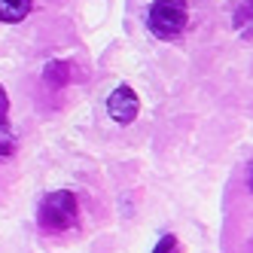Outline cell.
<instances>
[{
	"mask_svg": "<svg viewBox=\"0 0 253 253\" xmlns=\"http://www.w3.org/2000/svg\"><path fill=\"white\" fill-rule=\"evenodd\" d=\"M250 189H253V177H250Z\"/></svg>",
	"mask_w": 253,
	"mask_h": 253,
	"instance_id": "obj_9",
	"label": "cell"
},
{
	"mask_svg": "<svg viewBox=\"0 0 253 253\" xmlns=\"http://www.w3.org/2000/svg\"><path fill=\"white\" fill-rule=\"evenodd\" d=\"M250 6H253V0H250Z\"/></svg>",
	"mask_w": 253,
	"mask_h": 253,
	"instance_id": "obj_10",
	"label": "cell"
},
{
	"mask_svg": "<svg viewBox=\"0 0 253 253\" xmlns=\"http://www.w3.org/2000/svg\"><path fill=\"white\" fill-rule=\"evenodd\" d=\"M153 253H177V238L174 235H162L159 244L153 247Z\"/></svg>",
	"mask_w": 253,
	"mask_h": 253,
	"instance_id": "obj_7",
	"label": "cell"
},
{
	"mask_svg": "<svg viewBox=\"0 0 253 253\" xmlns=\"http://www.w3.org/2000/svg\"><path fill=\"white\" fill-rule=\"evenodd\" d=\"M70 77H74V70H70L67 61H49V64L43 67V83H46L49 88H64V85L70 83Z\"/></svg>",
	"mask_w": 253,
	"mask_h": 253,
	"instance_id": "obj_5",
	"label": "cell"
},
{
	"mask_svg": "<svg viewBox=\"0 0 253 253\" xmlns=\"http://www.w3.org/2000/svg\"><path fill=\"white\" fill-rule=\"evenodd\" d=\"M6 113H9V98H6V88L0 85V122L6 119Z\"/></svg>",
	"mask_w": 253,
	"mask_h": 253,
	"instance_id": "obj_8",
	"label": "cell"
},
{
	"mask_svg": "<svg viewBox=\"0 0 253 253\" xmlns=\"http://www.w3.org/2000/svg\"><path fill=\"white\" fill-rule=\"evenodd\" d=\"M34 0H0V22L3 25H19L28 19Z\"/></svg>",
	"mask_w": 253,
	"mask_h": 253,
	"instance_id": "obj_4",
	"label": "cell"
},
{
	"mask_svg": "<svg viewBox=\"0 0 253 253\" xmlns=\"http://www.w3.org/2000/svg\"><path fill=\"white\" fill-rule=\"evenodd\" d=\"M137 110H140V101H137V95H134L131 85H116L113 95L107 98V113H110V119L119 122V125L134 122L137 119Z\"/></svg>",
	"mask_w": 253,
	"mask_h": 253,
	"instance_id": "obj_3",
	"label": "cell"
},
{
	"mask_svg": "<svg viewBox=\"0 0 253 253\" xmlns=\"http://www.w3.org/2000/svg\"><path fill=\"white\" fill-rule=\"evenodd\" d=\"M77 213H80V205H77V195L70 189H55L49 192L40 208H37V226L49 235H61L67 229H74L77 223Z\"/></svg>",
	"mask_w": 253,
	"mask_h": 253,
	"instance_id": "obj_1",
	"label": "cell"
},
{
	"mask_svg": "<svg viewBox=\"0 0 253 253\" xmlns=\"http://www.w3.org/2000/svg\"><path fill=\"white\" fill-rule=\"evenodd\" d=\"M12 153H15V134L9 128V122L3 119L0 122V159H9Z\"/></svg>",
	"mask_w": 253,
	"mask_h": 253,
	"instance_id": "obj_6",
	"label": "cell"
},
{
	"mask_svg": "<svg viewBox=\"0 0 253 253\" xmlns=\"http://www.w3.org/2000/svg\"><path fill=\"white\" fill-rule=\"evenodd\" d=\"M189 22L186 0H153L147 12V28L159 40H177Z\"/></svg>",
	"mask_w": 253,
	"mask_h": 253,
	"instance_id": "obj_2",
	"label": "cell"
}]
</instances>
